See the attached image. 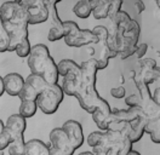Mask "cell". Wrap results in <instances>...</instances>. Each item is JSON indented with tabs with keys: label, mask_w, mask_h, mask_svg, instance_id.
<instances>
[{
	"label": "cell",
	"mask_w": 160,
	"mask_h": 155,
	"mask_svg": "<svg viewBox=\"0 0 160 155\" xmlns=\"http://www.w3.org/2000/svg\"><path fill=\"white\" fill-rule=\"evenodd\" d=\"M80 68L81 79L74 97L79 101L80 107L86 113L92 115L96 110H98L102 114L109 116L112 113L109 103L106 99H103L96 90V74L98 68L95 58H89L88 61H84L80 64Z\"/></svg>",
	"instance_id": "cell-1"
},
{
	"label": "cell",
	"mask_w": 160,
	"mask_h": 155,
	"mask_svg": "<svg viewBox=\"0 0 160 155\" xmlns=\"http://www.w3.org/2000/svg\"><path fill=\"white\" fill-rule=\"evenodd\" d=\"M28 67L30 74H35L42 78L49 85L58 84L57 64L51 56L50 50L45 44H37L32 46V51L28 57Z\"/></svg>",
	"instance_id": "cell-2"
},
{
	"label": "cell",
	"mask_w": 160,
	"mask_h": 155,
	"mask_svg": "<svg viewBox=\"0 0 160 155\" xmlns=\"http://www.w3.org/2000/svg\"><path fill=\"white\" fill-rule=\"evenodd\" d=\"M63 98L64 93L60 85L56 84V85H48L45 87V90L38 96L35 102L38 108L44 114L52 115L58 110Z\"/></svg>",
	"instance_id": "cell-3"
},
{
	"label": "cell",
	"mask_w": 160,
	"mask_h": 155,
	"mask_svg": "<svg viewBox=\"0 0 160 155\" xmlns=\"http://www.w3.org/2000/svg\"><path fill=\"white\" fill-rule=\"evenodd\" d=\"M1 23L10 24H22L28 23V16L26 9L20 1H5L0 6Z\"/></svg>",
	"instance_id": "cell-4"
},
{
	"label": "cell",
	"mask_w": 160,
	"mask_h": 155,
	"mask_svg": "<svg viewBox=\"0 0 160 155\" xmlns=\"http://www.w3.org/2000/svg\"><path fill=\"white\" fill-rule=\"evenodd\" d=\"M28 16V26L40 24L49 19V8L46 0H21Z\"/></svg>",
	"instance_id": "cell-5"
},
{
	"label": "cell",
	"mask_w": 160,
	"mask_h": 155,
	"mask_svg": "<svg viewBox=\"0 0 160 155\" xmlns=\"http://www.w3.org/2000/svg\"><path fill=\"white\" fill-rule=\"evenodd\" d=\"M93 34L98 39V45H100V52L98 56L95 58L98 70L107 68L109 63V48H108V37H109V32L108 28L104 26H97L92 29Z\"/></svg>",
	"instance_id": "cell-6"
},
{
	"label": "cell",
	"mask_w": 160,
	"mask_h": 155,
	"mask_svg": "<svg viewBox=\"0 0 160 155\" xmlns=\"http://www.w3.org/2000/svg\"><path fill=\"white\" fill-rule=\"evenodd\" d=\"M50 147L58 150L61 153H64L66 155H73L75 149L72 147L69 139L67 135L64 133V131L62 130V127H55L50 132Z\"/></svg>",
	"instance_id": "cell-7"
},
{
	"label": "cell",
	"mask_w": 160,
	"mask_h": 155,
	"mask_svg": "<svg viewBox=\"0 0 160 155\" xmlns=\"http://www.w3.org/2000/svg\"><path fill=\"white\" fill-rule=\"evenodd\" d=\"M61 127L64 131V133L67 135L70 144H72V147L75 150L79 149L80 147L84 144V141H85L84 131H82V126H81L79 121H77V120H68Z\"/></svg>",
	"instance_id": "cell-8"
},
{
	"label": "cell",
	"mask_w": 160,
	"mask_h": 155,
	"mask_svg": "<svg viewBox=\"0 0 160 155\" xmlns=\"http://www.w3.org/2000/svg\"><path fill=\"white\" fill-rule=\"evenodd\" d=\"M64 42L69 48H82L90 44H97L98 39L93 34V32L90 29H80L79 32L68 38H63Z\"/></svg>",
	"instance_id": "cell-9"
},
{
	"label": "cell",
	"mask_w": 160,
	"mask_h": 155,
	"mask_svg": "<svg viewBox=\"0 0 160 155\" xmlns=\"http://www.w3.org/2000/svg\"><path fill=\"white\" fill-rule=\"evenodd\" d=\"M5 92L11 97L20 96L21 91L24 86V78L18 73H9L2 77Z\"/></svg>",
	"instance_id": "cell-10"
},
{
	"label": "cell",
	"mask_w": 160,
	"mask_h": 155,
	"mask_svg": "<svg viewBox=\"0 0 160 155\" xmlns=\"http://www.w3.org/2000/svg\"><path fill=\"white\" fill-rule=\"evenodd\" d=\"M143 115L140 108H128V109H117L110 113V122H132L137 118Z\"/></svg>",
	"instance_id": "cell-11"
},
{
	"label": "cell",
	"mask_w": 160,
	"mask_h": 155,
	"mask_svg": "<svg viewBox=\"0 0 160 155\" xmlns=\"http://www.w3.org/2000/svg\"><path fill=\"white\" fill-rule=\"evenodd\" d=\"M5 128L12 135V137L23 135L26 128H27V121L20 114H12L8 118L6 124H5Z\"/></svg>",
	"instance_id": "cell-12"
},
{
	"label": "cell",
	"mask_w": 160,
	"mask_h": 155,
	"mask_svg": "<svg viewBox=\"0 0 160 155\" xmlns=\"http://www.w3.org/2000/svg\"><path fill=\"white\" fill-rule=\"evenodd\" d=\"M147 118L144 115L137 118L135 121L130 122V133H129V139L130 142L133 143H137L138 141H141V138L144 135V126L147 122Z\"/></svg>",
	"instance_id": "cell-13"
},
{
	"label": "cell",
	"mask_w": 160,
	"mask_h": 155,
	"mask_svg": "<svg viewBox=\"0 0 160 155\" xmlns=\"http://www.w3.org/2000/svg\"><path fill=\"white\" fill-rule=\"evenodd\" d=\"M80 79H81V72L75 73V74H69V75L63 78V81H62V85H61L63 93L72 97L75 96L78 86H79Z\"/></svg>",
	"instance_id": "cell-14"
},
{
	"label": "cell",
	"mask_w": 160,
	"mask_h": 155,
	"mask_svg": "<svg viewBox=\"0 0 160 155\" xmlns=\"http://www.w3.org/2000/svg\"><path fill=\"white\" fill-rule=\"evenodd\" d=\"M110 0H90L91 15L96 19L108 18Z\"/></svg>",
	"instance_id": "cell-15"
},
{
	"label": "cell",
	"mask_w": 160,
	"mask_h": 155,
	"mask_svg": "<svg viewBox=\"0 0 160 155\" xmlns=\"http://www.w3.org/2000/svg\"><path fill=\"white\" fill-rule=\"evenodd\" d=\"M48 152H50V145L44 143L40 139L34 138V139L26 142L23 155H42Z\"/></svg>",
	"instance_id": "cell-16"
},
{
	"label": "cell",
	"mask_w": 160,
	"mask_h": 155,
	"mask_svg": "<svg viewBox=\"0 0 160 155\" xmlns=\"http://www.w3.org/2000/svg\"><path fill=\"white\" fill-rule=\"evenodd\" d=\"M57 72H58V75L62 78L67 77L69 74H75V73H80L81 72V68L80 66L74 62L73 59H62L58 62L57 64Z\"/></svg>",
	"instance_id": "cell-17"
},
{
	"label": "cell",
	"mask_w": 160,
	"mask_h": 155,
	"mask_svg": "<svg viewBox=\"0 0 160 155\" xmlns=\"http://www.w3.org/2000/svg\"><path fill=\"white\" fill-rule=\"evenodd\" d=\"M144 133L150 136V139L153 143L159 144L160 143V118L155 119H148L146 126H144Z\"/></svg>",
	"instance_id": "cell-18"
},
{
	"label": "cell",
	"mask_w": 160,
	"mask_h": 155,
	"mask_svg": "<svg viewBox=\"0 0 160 155\" xmlns=\"http://www.w3.org/2000/svg\"><path fill=\"white\" fill-rule=\"evenodd\" d=\"M159 75H160V70L159 67L155 68V69H152V70H147V69H143L141 68L140 72L135 75L140 79L142 82H144L146 85H149V84H153L155 81L159 80Z\"/></svg>",
	"instance_id": "cell-19"
},
{
	"label": "cell",
	"mask_w": 160,
	"mask_h": 155,
	"mask_svg": "<svg viewBox=\"0 0 160 155\" xmlns=\"http://www.w3.org/2000/svg\"><path fill=\"white\" fill-rule=\"evenodd\" d=\"M73 12L78 18L85 19L89 18L91 16V5L90 0H79L74 8H73Z\"/></svg>",
	"instance_id": "cell-20"
},
{
	"label": "cell",
	"mask_w": 160,
	"mask_h": 155,
	"mask_svg": "<svg viewBox=\"0 0 160 155\" xmlns=\"http://www.w3.org/2000/svg\"><path fill=\"white\" fill-rule=\"evenodd\" d=\"M24 147H26V141H24V136L18 135L13 137V141L8 148L9 155H23L24 153Z\"/></svg>",
	"instance_id": "cell-21"
},
{
	"label": "cell",
	"mask_w": 160,
	"mask_h": 155,
	"mask_svg": "<svg viewBox=\"0 0 160 155\" xmlns=\"http://www.w3.org/2000/svg\"><path fill=\"white\" fill-rule=\"evenodd\" d=\"M109 19H110V24H112V29H114V28H118V27L126 26L132 18H131L130 15L126 11L120 10L118 13H115L114 16L109 17Z\"/></svg>",
	"instance_id": "cell-22"
},
{
	"label": "cell",
	"mask_w": 160,
	"mask_h": 155,
	"mask_svg": "<svg viewBox=\"0 0 160 155\" xmlns=\"http://www.w3.org/2000/svg\"><path fill=\"white\" fill-rule=\"evenodd\" d=\"M38 110V106H37V102H30V101H23L21 102L20 109H18V114L21 116H23L24 119H28L32 116L35 115Z\"/></svg>",
	"instance_id": "cell-23"
},
{
	"label": "cell",
	"mask_w": 160,
	"mask_h": 155,
	"mask_svg": "<svg viewBox=\"0 0 160 155\" xmlns=\"http://www.w3.org/2000/svg\"><path fill=\"white\" fill-rule=\"evenodd\" d=\"M24 82L30 85L32 87H34L38 91L39 95L45 90V87L49 85L42 78H40L39 75H35V74H29L28 77L24 79Z\"/></svg>",
	"instance_id": "cell-24"
},
{
	"label": "cell",
	"mask_w": 160,
	"mask_h": 155,
	"mask_svg": "<svg viewBox=\"0 0 160 155\" xmlns=\"http://www.w3.org/2000/svg\"><path fill=\"white\" fill-rule=\"evenodd\" d=\"M92 120L93 122L97 125V127L100 128V131L102 132H106L108 130V126L110 124V115L107 116L104 114H102L101 112L96 110L93 114H92Z\"/></svg>",
	"instance_id": "cell-25"
},
{
	"label": "cell",
	"mask_w": 160,
	"mask_h": 155,
	"mask_svg": "<svg viewBox=\"0 0 160 155\" xmlns=\"http://www.w3.org/2000/svg\"><path fill=\"white\" fill-rule=\"evenodd\" d=\"M30 51H32V45H30L29 38L26 39V40H23L20 45L16 48V50H15L16 55H17L18 57H21V58L29 57Z\"/></svg>",
	"instance_id": "cell-26"
},
{
	"label": "cell",
	"mask_w": 160,
	"mask_h": 155,
	"mask_svg": "<svg viewBox=\"0 0 160 155\" xmlns=\"http://www.w3.org/2000/svg\"><path fill=\"white\" fill-rule=\"evenodd\" d=\"M79 30L80 27L78 26V23H75L73 21H64L63 22V34H64V38L75 35Z\"/></svg>",
	"instance_id": "cell-27"
},
{
	"label": "cell",
	"mask_w": 160,
	"mask_h": 155,
	"mask_svg": "<svg viewBox=\"0 0 160 155\" xmlns=\"http://www.w3.org/2000/svg\"><path fill=\"white\" fill-rule=\"evenodd\" d=\"M103 139V132L102 131H93L88 136V145H90L91 148L98 147L102 143Z\"/></svg>",
	"instance_id": "cell-28"
},
{
	"label": "cell",
	"mask_w": 160,
	"mask_h": 155,
	"mask_svg": "<svg viewBox=\"0 0 160 155\" xmlns=\"http://www.w3.org/2000/svg\"><path fill=\"white\" fill-rule=\"evenodd\" d=\"M12 141H13L12 135L6 128H4V131L0 133V152L8 149L11 143H12Z\"/></svg>",
	"instance_id": "cell-29"
},
{
	"label": "cell",
	"mask_w": 160,
	"mask_h": 155,
	"mask_svg": "<svg viewBox=\"0 0 160 155\" xmlns=\"http://www.w3.org/2000/svg\"><path fill=\"white\" fill-rule=\"evenodd\" d=\"M64 38V34H63V28H55V27H51L49 30V34H48V39L49 41H58L61 39Z\"/></svg>",
	"instance_id": "cell-30"
},
{
	"label": "cell",
	"mask_w": 160,
	"mask_h": 155,
	"mask_svg": "<svg viewBox=\"0 0 160 155\" xmlns=\"http://www.w3.org/2000/svg\"><path fill=\"white\" fill-rule=\"evenodd\" d=\"M125 104L129 108H141V98L138 95H130L125 98Z\"/></svg>",
	"instance_id": "cell-31"
},
{
	"label": "cell",
	"mask_w": 160,
	"mask_h": 155,
	"mask_svg": "<svg viewBox=\"0 0 160 155\" xmlns=\"http://www.w3.org/2000/svg\"><path fill=\"white\" fill-rule=\"evenodd\" d=\"M121 5H122V1L120 0H110L109 4V13H108V18L114 16L115 13H118L120 10H121Z\"/></svg>",
	"instance_id": "cell-32"
},
{
	"label": "cell",
	"mask_w": 160,
	"mask_h": 155,
	"mask_svg": "<svg viewBox=\"0 0 160 155\" xmlns=\"http://www.w3.org/2000/svg\"><path fill=\"white\" fill-rule=\"evenodd\" d=\"M9 44H10V40L8 34L4 32L0 34V53H4V52H9Z\"/></svg>",
	"instance_id": "cell-33"
},
{
	"label": "cell",
	"mask_w": 160,
	"mask_h": 155,
	"mask_svg": "<svg viewBox=\"0 0 160 155\" xmlns=\"http://www.w3.org/2000/svg\"><path fill=\"white\" fill-rule=\"evenodd\" d=\"M141 68L147 69V70H152V69L158 68V63L153 58H142L141 59Z\"/></svg>",
	"instance_id": "cell-34"
},
{
	"label": "cell",
	"mask_w": 160,
	"mask_h": 155,
	"mask_svg": "<svg viewBox=\"0 0 160 155\" xmlns=\"http://www.w3.org/2000/svg\"><path fill=\"white\" fill-rule=\"evenodd\" d=\"M110 95L112 97H114V98H124L125 95H126V90H125V87L122 86H117V87H112L110 88Z\"/></svg>",
	"instance_id": "cell-35"
},
{
	"label": "cell",
	"mask_w": 160,
	"mask_h": 155,
	"mask_svg": "<svg viewBox=\"0 0 160 155\" xmlns=\"http://www.w3.org/2000/svg\"><path fill=\"white\" fill-rule=\"evenodd\" d=\"M147 50H148V45H147V44H140V45H137L136 52H135L136 57L138 58V59H142V58L146 56Z\"/></svg>",
	"instance_id": "cell-36"
},
{
	"label": "cell",
	"mask_w": 160,
	"mask_h": 155,
	"mask_svg": "<svg viewBox=\"0 0 160 155\" xmlns=\"http://www.w3.org/2000/svg\"><path fill=\"white\" fill-rule=\"evenodd\" d=\"M93 155H109L110 150L108 148L103 147V145H98V147H95L92 148V152H91Z\"/></svg>",
	"instance_id": "cell-37"
},
{
	"label": "cell",
	"mask_w": 160,
	"mask_h": 155,
	"mask_svg": "<svg viewBox=\"0 0 160 155\" xmlns=\"http://www.w3.org/2000/svg\"><path fill=\"white\" fill-rule=\"evenodd\" d=\"M133 5H135V8H136V12H137L138 15L144 11V4H143L141 0H136V1L133 2Z\"/></svg>",
	"instance_id": "cell-38"
},
{
	"label": "cell",
	"mask_w": 160,
	"mask_h": 155,
	"mask_svg": "<svg viewBox=\"0 0 160 155\" xmlns=\"http://www.w3.org/2000/svg\"><path fill=\"white\" fill-rule=\"evenodd\" d=\"M152 99H153V102L155 103V104H158L160 106V88H155V91H154V93H153V96H152Z\"/></svg>",
	"instance_id": "cell-39"
},
{
	"label": "cell",
	"mask_w": 160,
	"mask_h": 155,
	"mask_svg": "<svg viewBox=\"0 0 160 155\" xmlns=\"http://www.w3.org/2000/svg\"><path fill=\"white\" fill-rule=\"evenodd\" d=\"M4 92H5V88H4V79H2V77H0V97L4 95Z\"/></svg>",
	"instance_id": "cell-40"
},
{
	"label": "cell",
	"mask_w": 160,
	"mask_h": 155,
	"mask_svg": "<svg viewBox=\"0 0 160 155\" xmlns=\"http://www.w3.org/2000/svg\"><path fill=\"white\" fill-rule=\"evenodd\" d=\"M4 128H5V124H4V121L0 119V133L4 131Z\"/></svg>",
	"instance_id": "cell-41"
},
{
	"label": "cell",
	"mask_w": 160,
	"mask_h": 155,
	"mask_svg": "<svg viewBox=\"0 0 160 155\" xmlns=\"http://www.w3.org/2000/svg\"><path fill=\"white\" fill-rule=\"evenodd\" d=\"M126 155H141V154L138 153V152H136V150H130Z\"/></svg>",
	"instance_id": "cell-42"
},
{
	"label": "cell",
	"mask_w": 160,
	"mask_h": 155,
	"mask_svg": "<svg viewBox=\"0 0 160 155\" xmlns=\"http://www.w3.org/2000/svg\"><path fill=\"white\" fill-rule=\"evenodd\" d=\"M78 155H93L91 152H82V153H80V154H78Z\"/></svg>",
	"instance_id": "cell-43"
},
{
	"label": "cell",
	"mask_w": 160,
	"mask_h": 155,
	"mask_svg": "<svg viewBox=\"0 0 160 155\" xmlns=\"http://www.w3.org/2000/svg\"><path fill=\"white\" fill-rule=\"evenodd\" d=\"M4 32H5V30H4V28H2V24L0 23V34H1V33H4Z\"/></svg>",
	"instance_id": "cell-44"
},
{
	"label": "cell",
	"mask_w": 160,
	"mask_h": 155,
	"mask_svg": "<svg viewBox=\"0 0 160 155\" xmlns=\"http://www.w3.org/2000/svg\"><path fill=\"white\" fill-rule=\"evenodd\" d=\"M0 23H1V17H0Z\"/></svg>",
	"instance_id": "cell-45"
}]
</instances>
